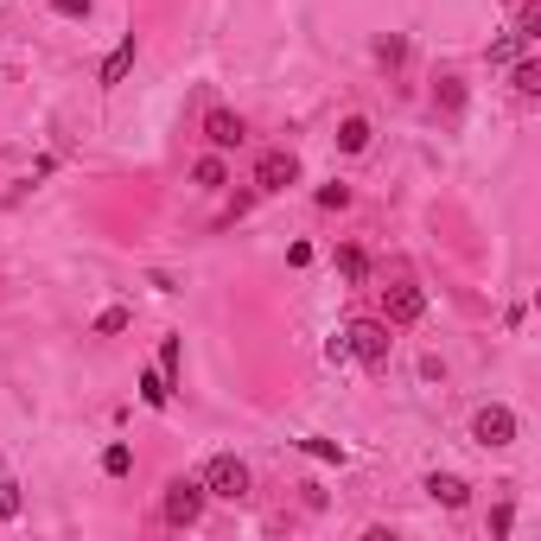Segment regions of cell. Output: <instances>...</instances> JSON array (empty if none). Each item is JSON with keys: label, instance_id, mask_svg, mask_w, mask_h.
I'll list each match as a JSON object with an SVG mask.
<instances>
[{"label": "cell", "instance_id": "obj_8", "mask_svg": "<svg viewBox=\"0 0 541 541\" xmlns=\"http://www.w3.org/2000/svg\"><path fill=\"white\" fill-rule=\"evenodd\" d=\"M427 497L446 503V510H465V503H471V484L452 478V471H433V478H427Z\"/></svg>", "mask_w": 541, "mask_h": 541}, {"label": "cell", "instance_id": "obj_12", "mask_svg": "<svg viewBox=\"0 0 541 541\" xmlns=\"http://www.w3.org/2000/svg\"><path fill=\"white\" fill-rule=\"evenodd\" d=\"M510 90H516V96H541V64H535V58H522L516 71H510Z\"/></svg>", "mask_w": 541, "mask_h": 541}, {"label": "cell", "instance_id": "obj_14", "mask_svg": "<svg viewBox=\"0 0 541 541\" xmlns=\"http://www.w3.org/2000/svg\"><path fill=\"white\" fill-rule=\"evenodd\" d=\"M128 331V306H102L96 312V338H121Z\"/></svg>", "mask_w": 541, "mask_h": 541}, {"label": "cell", "instance_id": "obj_2", "mask_svg": "<svg viewBox=\"0 0 541 541\" xmlns=\"http://www.w3.org/2000/svg\"><path fill=\"white\" fill-rule=\"evenodd\" d=\"M204 497H223V503H242L249 497V465L236 459V452H217L211 465H204Z\"/></svg>", "mask_w": 541, "mask_h": 541}, {"label": "cell", "instance_id": "obj_10", "mask_svg": "<svg viewBox=\"0 0 541 541\" xmlns=\"http://www.w3.org/2000/svg\"><path fill=\"white\" fill-rule=\"evenodd\" d=\"M191 185H198V191H223V185H230L223 153H198V160H191Z\"/></svg>", "mask_w": 541, "mask_h": 541}, {"label": "cell", "instance_id": "obj_23", "mask_svg": "<svg viewBox=\"0 0 541 541\" xmlns=\"http://www.w3.org/2000/svg\"><path fill=\"white\" fill-rule=\"evenodd\" d=\"M522 45H529V39H516V32H510V39H497V45H491V64H510Z\"/></svg>", "mask_w": 541, "mask_h": 541}, {"label": "cell", "instance_id": "obj_19", "mask_svg": "<svg viewBox=\"0 0 541 541\" xmlns=\"http://www.w3.org/2000/svg\"><path fill=\"white\" fill-rule=\"evenodd\" d=\"M179 363H185V344H179V338H166V344H160V370H166V382L179 376Z\"/></svg>", "mask_w": 541, "mask_h": 541}, {"label": "cell", "instance_id": "obj_1", "mask_svg": "<svg viewBox=\"0 0 541 541\" xmlns=\"http://www.w3.org/2000/svg\"><path fill=\"white\" fill-rule=\"evenodd\" d=\"M160 516L172 522V529H198V516H204V478H172L166 497H160Z\"/></svg>", "mask_w": 541, "mask_h": 541}, {"label": "cell", "instance_id": "obj_15", "mask_svg": "<svg viewBox=\"0 0 541 541\" xmlns=\"http://www.w3.org/2000/svg\"><path fill=\"white\" fill-rule=\"evenodd\" d=\"M306 452H312V459H325V465H344V459H351V452H344L338 440H319V433H306V440H300Z\"/></svg>", "mask_w": 541, "mask_h": 541}, {"label": "cell", "instance_id": "obj_13", "mask_svg": "<svg viewBox=\"0 0 541 541\" xmlns=\"http://www.w3.org/2000/svg\"><path fill=\"white\" fill-rule=\"evenodd\" d=\"M141 401H147V408H166V401H172L166 370H147V376H141Z\"/></svg>", "mask_w": 541, "mask_h": 541}, {"label": "cell", "instance_id": "obj_9", "mask_svg": "<svg viewBox=\"0 0 541 541\" xmlns=\"http://www.w3.org/2000/svg\"><path fill=\"white\" fill-rule=\"evenodd\" d=\"M370 141H376L370 115H344L338 121V153H370Z\"/></svg>", "mask_w": 541, "mask_h": 541}, {"label": "cell", "instance_id": "obj_25", "mask_svg": "<svg viewBox=\"0 0 541 541\" xmlns=\"http://www.w3.org/2000/svg\"><path fill=\"white\" fill-rule=\"evenodd\" d=\"M516 529V510H510V503H497V510H491V535H510Z\"/></svg>", "mask_w": 541, "mask_h": 541}, {"label": "cell", "instance_id": "obj_3", "mask_svg": "<svg viewBox=\"0 0 541 541\" xmlns=\"http://www.w3.org/2000/svg\"><path fill=\"white\" fill-rule=\"evenodd\" d=\"M421 312H427V293L414 287V281H389L382 287V325H421Z\"/></svg>", "mask_w": 541, "mask_h": 541}, {"label": "cell", "instance_id": "obj_11", "mask_svg": "<svg viewBox=\"0 0 541 541\" xmlns=\"http://www.w3.org/2000/svg\"><path fill=\"white\" fill-rule=\"evenodd\" d=\"M128 71H134V32H128V39H121V45L109 51V58H102V77H96V83H102V90H115V83L128 77Z\"/></svg>", "mask_w": 541, "mask_h": 541}, {"label": "cell", "instance_id": "obj_4", "mask_svg": "<svg viewBox=\"0 0 541 541\" xmlns=\"http://www.w3.org/2000/svg\"><path fill=\"white\" fill-rule=\"evenodd\" d=\"M344 351L357 363H389V325L382 319H351L344 325Z\"/></svg>", "mask_w": 541, "mask_h": 541}, {"label": "cell", "instance_id": "obj_18", "mask_svg": "<svg viewBox=\"0 0 541 541\" xmlns=\"http://www.w3.org/2000/svg\"><path fill=\"white\" fill-rule=\"evenodd\" d=\"M433 102H440L446 115H459V109H465V83H459V77H440V90H433Z\"/></svg>", "mask_w": 541, "mask_h": 541}, {"label": "cell", "instance_id": "obj_20", "mask_svg": "<svg viewBox=\"0 0 541 541\" xmlns=\"http://www.w3.org/2000/svg\"><path fill=\"white\" fill-rule=\"evenodd\" d=\"M13 516H20V484L0 478V522H13Z\"/></svg>", "mask_w": 541, "mask_h": 541}, {"label": "cell", "instance_id": "obj_6", "mask_svg": "<svg viewBox=\"0 0 541 541\" xmlns=\"http://www.w3.org/2000/svg\"><path fill=\"white\" fill-rule=\"evenodd\" d=\"M287 185H300V160L287 147H268L255 160V191H287Z\"/></svg>", "mask_w": 541, "mask_h": 541}, {"label": "cell", "instance_id": "obj_7", "mask_svg": "<svg viewBox=\"0 0 541 541\" xmlns=\"http://www.w3.org/2000/svg\"><path fill=\"white\" fill-rule=\"evenodd\" d=\"M204 141H211V153H236L242 141H249V128H242L236 109H211L204 115Z\"/></svg>", "mask_w": 541, "mask_h": 541}, {"label": "cell", "instance_id": "obj_21", "mask_svg": "<svg viewBox=\"0 0 541 541\" xmlns=\"http://www.w3.org/2000/svg\"><path fill=\"white\" fill-rule=\"evenodd\" d=\"M351 204V185H319V211H344Z\"/></svg>", "mask_w": 541, "mask_h": 541}, {"label": "cell", "instance_id": "obj_22", "mask_svg": "<svg viewBox=\"0 0 541 541\" xmlns=\"http://www.w3.org/2000/svg\"><path fill=\"white\" fill-rule=\"evenodd\" d=\"M376 58L389 64V71H395V64H408V39H382V45H376Z\"/></svg>", "mask_w": 541, "mask_h": 541}, {"label": "cell", "instance_id": "obj_17", "mask_svg": "<svg viewBox=\"0 0 541 541\" xmlns=\"http://www.w3.org/2000/svg\"><path fill=\"white\" fill-rule=\"evenodd\" d=\"M102 471H109V478H128V471H134V446H109V452H102Z\"/></svg>", "mask_w": 541, "mask_h": 541}, {"label": "cell", "instance_id": "obj_24", "mask_svg": "<svg viewBox=\"0 0 541 541\" xmlns=\"http://www.w3.org/2000/svg\"><path fill=\"white\" fill-rule=\"evenodd\" d=\"M51 7H58L64 20H90V7H96V0H51Z\"/></svg>", "mask_w": 541, "mask_h": 541}, {"label": "cell", "instance_id": "obj_16", "mask_svg": "<svg viewBox=\"0 0 541 541\" xmlns=\"http://www.w3.org/2000/svg\"><path fill=\"white\" fill-rule=\"evenodd\" d=\"M338 274H344V281H363V274H370V255H363V249H338Z\"/></svg>", "mask_w": 541, "mask_h": 541}, {"label": "cell", "instance_id": "obj_5", "mask_svg": "<svg viewBox=\"0 0 541 541\" xmlns=\"http://www.w3.org/2000/svg\"><path fill=\"white\" fill-rule=\"evenodd\" d=\"M471 440H478L484 452L510 446V440H516V414L503 408V401H491V408H478V414H471Z\"/></svg>", "mask_w": 541, "mask_h": 541}]
</instances>
